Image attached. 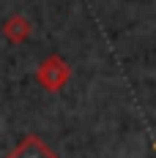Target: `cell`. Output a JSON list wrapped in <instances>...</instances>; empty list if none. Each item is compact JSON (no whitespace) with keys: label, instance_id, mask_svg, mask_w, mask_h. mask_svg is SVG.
I'll list each match as a JSON object with an SVG mask.
<instances>
[{"label":"cell","instance_id":"3","mask_svg":"<svg viewBox=\"0 0 156 158\" xmlns=\"http://www.w3.org/2000/svg\"><path fill=\"white\" fill-rule=\"evenodd\" d=\"M0 30H3V35H6V41L16 47V44H25V41L30 38L33 25H30V19H28V16H22V14H11V16H6V19H3Z\"/></svg>","mask_w":156,"mask_h":158},{"label":"cell","instance_id":"1","mask_svg":"<svg viewBox=\"0 0 156 158\" xmlns=\"http://www.w3.org/2000/svg\"><path fill=\"white\" fill-rule=\"evenodd\" d=\"M71 79V65L63 60L60 55H47L38 68H36V82L47 90V93H60Z\"/></svg>","mask_w":156,"mask_h":158},{"label":"cell","instance_id":"2","mask_svg":"<svg viewBox=\"0 0 156 158\" xmlns=\"http://www.w3.org/2000/svg\"><path fill=\"white\" fill-rule=\"evenodd\" d=\"M6 158H58V153H55L38 134H25V136L6 153Z\"/></svg>","mask_w":156,"mask_h":158},{"label":"cell","instance_id":"4","mask_svg":"<svg viewBox=\"0 0 156 158\" xmlns=\"http://www.w3.org/2000/svg\"><path fill=\"white\" fill-rule=\"evenodd\" d=\"M154 150H156V142H154Z\"/></svg>","mask_w":156,"mask_h":158}]
</instances>
